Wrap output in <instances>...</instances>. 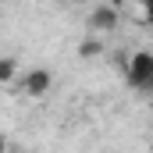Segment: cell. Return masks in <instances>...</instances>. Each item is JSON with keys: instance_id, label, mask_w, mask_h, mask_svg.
<instances>
[{"instance_id": "1", "label": "cell", "mask_w": 153, "mask_h": 153, "mask_svg": "<svg viewBox=\"0 0 153 153\" xmlns=\"http://www.w3.org/2000/svg\"><path fill=\"white\" fill-rule=\"evenodd\" d=\"M125 78L132 89H146L153 85V50H135L128 53V64H125Z\"/></svg>"}, {"instance_id": "2", "label": "cell", "mask_w": 153, "mask_h": 153, "mask_svg": "<svg viewBox=\"0 0 153 153\" xmlns=\"http://www.w3.org/2000/svg\"><path fill=\"white\" fill-rule=\"evenodd\" d=\"M50 85H53V71H50V68H32V71H25V75H22V93H25L29 100L46 96V93H50Z\"/></svg>"}, {"instance_id": "3", "label": "cell", "mask_w": 153, "mask_h": 153, "mask_svg": "<svg viewBox=\"0 0 153 153\" xmlns=\"http://www.w3.org/2000/svg\"><path fill=\"white\" fill-rule=\"evenodd\" d=\"M117 22H121V11L114 4H96L89 11V29L93 32H111V29H117Z\"/></svg>"}, {"instance_id": "4", "label": "cell", "mask_w": 153, "mask_h": 153, "mask_svg": "<svg viewBox=\"0 0 153 153\" xmlns=\"http://www.w3.org/2000/svg\"><path fill=\"white\" fill-rule=\"evenodd\" d=\"M18 78V61L14 57H0V85H11Z\"/></svg>"}, {"instance_id": "5", "label": "cell", "mask_w": 153, "mask_h": 153, "mask_svg": "<svg viewBox=\"0 0 153 153\" xmlns=\"http://www.w3.org/2000/svg\"><path fill=\"white\" fill-rule=\"evenodd\" d=\"M100 53H103V43H100V39H82V43H78V57H85V61H93V57H100Z\"/></svg>"}, {"instance_id": "6", "label": "cell", "mask_w": 153, "mask_h": 153, "mask_svg": "<svg viewBox=\"0 0 153 153\" xmlns=\"http://www.w3.org/2000/svg\"><path fill=\"white\" fill-rule=\"evenodd\" d=\"M143 18L153 25V0H146V4H143Z\"/></svg>"}, {"instance_id": "7", "label": "cell", "mask_w": 153, "mask_h": 153, "mask_svg": "<svg viewBox=\"0 0 153 153\" xmlns=\"http://www.w3.org/2000/svg\"><path fill=\"white\" fill-rule=\"evenodd\" d=\"M0 153H7V139L4 135H0Z\"/></svg>"}, {"instance_id": "8", "label": "cell", "mask_w": 153, "mask_h": 153, "mask_svg": "<svg viewBox=\"0 0 153 153\" xmlns=\"http://www.w3.org/2000/svg\"><path fill=\"white\" fill-rule=\"evenodd\" d=\"M150 93H153V85H150Z\"/></svg>"}, {"instance_id": "9", "label": "cell", "mask_w": 153, "mask_h": 153, "mask_svg": "<svg viewBox=\"0 0 153 153\" xmlns=\"http://www.w3.org/2000/svg\"><path fill=\"white\" fill-rule=\"evenodd\" d=\"M150 153H153V146H150Z\"/></svg>"}]
</instances>
